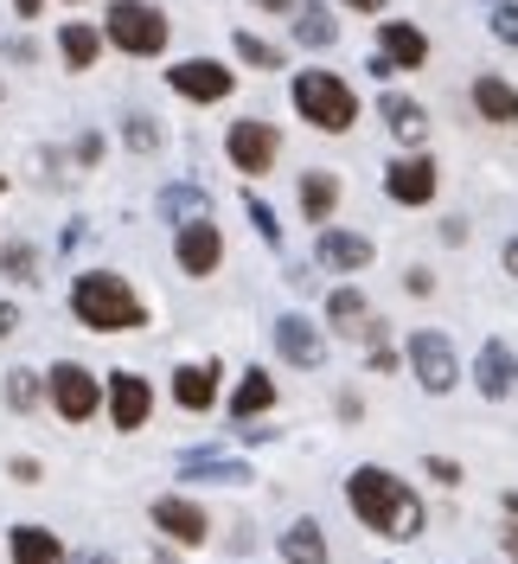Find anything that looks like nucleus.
I'll list each match as a JSON object with an SVG mask.
<instances>
[{
	"instance_id": "473e14b6",
	"label": "nucleus",
	"mask_w": 518,
	"mask_h": 564,
	"mask_svg": "<svg viewBox=\"0 0 518 564\" xmlns=\"http://www.w3.org/2000/svg\"><path fill=\"white\" fill-rule=\"evenodd\" d=\"M486 20H493V39H506V45H518V0H499V7L486 13Z\"/></svg>"
},
{
	"instance_id": "5701e85b",
	"label": "nucleus",
	"mask_w": 518,
	"mask_h": 564,
	"mask_svg": "<svg viewBox=\"0 0 518 564\" xmlns=\"http://www.w3.org/2000/svg\"><path fill=\"white\" fill-rule=\"evenodd\" d=\"M474 109L486 122H518V90L506 77H474Z\"/></svg>"
},
{
	"instance_id": "6e6552de",
	"label": "nucleus",
	"mask_w": 518,
	"mask_h": 564,
	"mask_svg": "<svg viewBox=\"0 0 518 564\" xmlns=\"http://www.w3.org/2000/svg\"><path fill=\"white\" fill-rule=\"evenodd\" d=\"M97 379L84 372V366H70V359H58L52 366V404H58V417L65 423H84V417H97Z\"/></svg>"
},
{
	"instance_id": "393cba45",
	"label": "nucleus",
	"mask_w": 518,
	"mask_h": 564,
	"mask_svg": "<svg viewBox=\"0 0 518 564\" xmlns=\"http://www.w3.org/2000/svg\"><path fill=\"white\" fill-rule=\"evenodd\" d=\"M295 39L320 52V45H333V39H340V20H333L327 7H313V0H301V7H295Z\"/></svg>"
},
{
	"instance_id": "f704fd0d",
	"label": "nucleus",
	"mask_w": 518,
	"mask_h": 564,
	"mask_svg": "<svg viewBox=\"0 0 518 564\" xmlns=\"http://www.w3.org/2000/svg\"><path fill=\"white\" fill-rule=\"evenodd\" d=\"M243 212H250V225H256V231H263L269 245H282V225H276V212L263 206V199H243Z\"/></svg>"
},
{
	"instance_id": "49530a36",
	"label": "nucleus",
	"mask_w": 518,
	"mask_h": 564,
	"mask_svg": "<svg viewBox=\"0 0 518 564\" xmlns=\"http://www.w3.org/2000/svg\"><path fill=\"white\" fill-rule=\"evenodd\" d=\"M154 564H173V552H161V558H154Z\"/></svg>"
},
{
	"instance_id": "ea45409f",
	"label": "nucleus",
	"mask_w": 518,
	"mask_h": 564,
	"mask_svg": "<svg viewBox=\"0 0 518 564\" xmlns=\"http://www.w3.org/2000/svg\"><path fill=\"white\" fill-rule=\"evenodd\" d=\"M13 321H20V315H13V302H0V340L13 334Z\"/></svg>"
},
{
	"instance_id": "dca6fc26",
	"label": "nucleus",
	"mask_w": 518,
	"mask_h": 564,
	"mask_svg": "<svg viewBox=\"0 0 518 564\" xmlns=\"http://www.w3.org/2000/svg\"><path fill=\"white\" fill-rule=\"evenodd\" d=\"M179 481H224V488H243L250 468L238 456H218V449H186L179 456Z\"/></svg>"
},
{
	"instance_id": "4be33fe9",
	"label": "nucleus",
	"mask_w": 518,
	"mask_h": 564,
	"mask_svg": "<svg viewBox=\"0 0 518 564\" xmlns=\"http://www.w3.org/2000/svg\"><path fill=\"white\" fill-rule=\"evenodd\" d=\"M269 404H276V379H269L263 366H250L238 379V391H231V417H263Z\"/></svg>"
},
{
	"instance_id": "2eb2a0df",
	"label": "nucleus",
	"mask_w": 518,
	"mask_h": 564,
	"mask_svg": "<svg viewBox=\"0 0 518 564\" xmlns=\"http://www.w3.org/2000/svg\"><path fill=\"white\" fill-rule=\"evenodd\" d=\"M474 386H481V398H506V391L518 386V359L506 340H486L481 359H474Z\"/></svg>"
},
{
	"instance_id": "cd10ccee",
	"label": "nucleus",
	"mask_w": 518,
	"mask_h": 564,
	"mask_svg": "<svg viewBox=\"0 0 518 564\" xmlns=\"http://www.w3.org/2000/svg\"><path fill=\"white\" fill-rule=\"evenodd\" d=\"M97 45H103V33H90V26H65L58 33V52H65V65H97Z\"/></svg>"
},
{
	"instance_id": "9d476101",
	"label": "nucleus",
	"mask_w": 518,
	"mask_h": 564,
	"mask_svg": "<svg viewBox=\"0 0 518 564\" xmlns=\"http://www.w3.org/2000/svg\"><path fill=\"white\" fill-rule=\"evenodd\" d=\"M384 193L404 199V206H429V199H436V161H429V154H404V161H390Z\"/></svg>"
},
{
	"instance_id": "423d86ee",
	"label": "nucleus",
	"mask_w": 518,
	"mask_h": 564,
	"mask_svg": "<svg viewBox=\"0 0 518 564\" xmlns=\"http://www.w3.org/2000/svg\"><path fill=\"white\" fill-rule=\"evenodd\" d=\"M147 520L167 532L173 545H206V539H211L206 507H199V500H186V494H161V500L147 507Z\"/></svg>"
},
{
	"instance_id": "aec40b11",
	"label": "nucleus",
	"mask_w": 518,
	"mask_h": 564,
	"mask_svg": "<svg viewBox=\"0 0 518 564\" xmlns=\"http://www.w3.org/2000/svg\"><path fill=\"white\" fill-rule=\"evenodd\" d=\"M282 558L288 564H327V532H320V520H288V527H282Z\"/></svg>"
},
{
	"instance_id": "412c9836",
	"label": "nucleus",
	"mask_w": 518,
	"mask_h": 564,
	"mask_svg": "<svg viewBox=\"0 0 518 564\" xmlns=\"http://www.w3.org/2000/svg\"><path fill=\"white\" fill-rule=\"evenodd\" d=\"M173 398L186 404V411H211V398H218V366H179L173 372Z\"/></svg>"
},
{
	"instance_id": "c03bdc74",
	"label": "nucleus",
	"mask_w": 518,
	"mask_h": 564,
	"mask_svg": "<svg viewBox=\"0 0 518 564\" xmlns=\"http://www.w3.org/2000/svg\"><path fill=\"white\" fill-rule=\"evenodd\" d=\"M506 270H513V276H518V238H513V245H506Z\"/></svg>"
},
{
	"instance_id": "20e7f679",
	"label": "nucleus",
	"mask_w": 518,
	"mask_h": 564,
	"mask_svg": "<svg viewBox=\"0 0 518 564\" xmlns=\"http://www.w3.org/2000/svg\"><path fill=\"white\" fill-rule=\"evenodd\" d=\"M109 39H115L129 58H154V52H167V13H154V7H141V0H115V7H109Z\"/></svg>"
},
{
	"instance_id": "4c0bfd02",
	"label": "nucleus",
	"mask_w": 518,
	"mask_h": 564,
	"mask_svg": "<svg viewBox=\"0 0 518 564\" xmlns=\"http://www.w3.org/2000/svg\"><path fill=\"white\" fill-rule=\"evenodd\" d=\"M256 7H263V13H295L301 0H256Z\"/></svg>"
},
{
	"instance_id": "ddd939ff",
	"label": "nucleus",
	"mask_w": 518,
	"mask_h": 564,
	"mask_svg": "<svg viewBox=\"0 0 518 564\" xmlns=\"http://www.w3.org/2000/svg\"><path fill=\"white\" fill-rule=\"evenodd\" d=\"M276 352L288 359V366H301V372L327 366V347H320V334H313L308 315H282L276 321Z\"/></svg>"
},
{
	"instance_id": "e433bc0d",
	"label": "nucleus",
	"mask_w": 518,
	"mask_h": 564,
	"mask_svg": "<svg viewBox=\"0 0 518 564\" xmlns=\"http://www.w3.org/2000/svg\"><path fill=\"white\" fill-rule=\"evenodd\" d=\"M7 58H20V65H33L38 52H33V39H7Z\"/></svg>"
},
{
	"instance_id": "de8ad7c7",
	"label": "nucleus",
	"mask_w": 518,
	"mask_h": 564,
	"mask_svg": "<svg viewBox=\"0 0 518 564\" xmlns=\"http://www.w3.org/2000/svg\"><path fill=\"white\" fill-rule=\"evenodd\" d=\"M0 186H7V180H0Z\"/></svg>"
},
{
	"instance_id": "f257e3e1",
	"label": "nucleus",
	"mask_w": 518,
	"mask_h": 564,
	"mask_svg": "<svg viewBox=\"0 0 518 564\" xmlns=\"http://www.w3.org/2000/svg\"><path fill=\"white\" fill-rule=\"evenodd\" d=\"M70 315L84 321V327H97V334H122V327H141V302L135 289L122 276H109V270H90V276L70 282Z\"/></svg>"
},
{
	"instance_id": "7ed1b4c3",
	"label": "nucleus",
	"mask_w": 518,
	"mask_h": 564,
	"mask_svg": "<svg viewBox=\"0 0 518 564\" xmlns=\"http://www.w3.org/2000/svg\"><path fill=\"white\" fill-rule=\"evenodd\" d=\"M295 109L308 116L313 129H327V135L352 129V116H359L352 90H345L333 70H301V77H295Z\"/></svg>"
},
{
	"instance_id": "f03ea898",
	"label": "nucleus",
	"mask_w": 518,
	"mask_h": 564,
	"mask_svg": "<svg viewBox=\"0 0 518 564\" xmlns=\"http://www.w3.org/2000/svg\"><path fill=\"white\" fill-rule=\"evenodd\" d=\"M404 481L378 468V462H365V468H352V481H345V500H352V520L365 532H397V507H404Z\"/></svg>"
},
{
	"instance_id": "a878e982",
	"label": "nucleus",
	"mask_w": 518,
	"mask_h": 564,
	"mask_svg": "<svg viewBox=\"0 0 518 564\" xmlns=\"http://www.w3.org/2000/svg\"><path fill=\"white\" fill-rule=\"evenodd\" d=\"M161 212H167L173 225L186 231V225H199V218L211 212V199L199 193V186H167V193H161Z\"/></svg>"
},
{
	"instance_id": "bb28decb",
	"label": "nucleus",
	"mask_w": 518,
	"mask_h": 564,
	"mask_svg": "<svg viewBox=\"0 0 518 564\" xmlns=\"http://www.w3.org/2000/svg\"><path fill=\"white\" fill-rule=\"evenodd\" d=\"M333 206H340V180H333V174H308V180H301V212H308L313 225H320Z\"/></svg>"
},
{
	"instance_id": "79ce46f5",
	"label": "nucleus",
	"mask_w": 518,
	"mask_h": 564,
	"mask_svg": "<svg viewBox=\"0 0 518 564\" xmlns=\"http://www.w3.org/2000/svg\"><path fill=\"white\" fill-rule=\"evenodd\" d=\"M345 7H359V13H378L384 0H345Z\"/></svg>"
},
{
	"instance_id": "a211bd4d",
	"label": "nucleus",
	"mask_w": 518,
	"mask_h": 564,
	"mask_svg": "<svg viewBox=\"0 0 518 564\" xmlns=\"http://www.w3.org/2000/svg\"><path fill=\"white\" fill-rule=\"evenodd\" d=\"M7 552H13V564H65L58 532H45V527H13L7 532Z\"/></svg>"
},
{
	"instance_id": "4468645a",
	"label": "nucleus",
	"mask_w": 518,
	"mask_h": 564,
	"mask_svg": "<svg viewBox=\"0 0 518 564\" xmlns=\"http://www.w3.org/2000/svg\"><path fill=\"white\" fill-rule=\"evenodd\" d=\"M147 411H154V391H147V379H135V372H115V379H109V417H115V430H141V423H147Z\"/></svg>"
},
{
	"instance_id": "c9c22d12",
	"label": "nucleus",
	"mask_w": 518,
	"mask_h": 564,
	"mask_svg": "<svg viewBox=\"0 0 518 564\" xmlns=\"http://www.w3.org/2000/svg\"><path fill=\"white\" fill-rule=\"evenodd\" d=\"M422 468H429V481H442V488H454V481H461V468H454L449 456H429Z\"/></svg>"
},
{
	"instance_id": "9b49d317",
	"label": "nucleus",
	"mask_w": 518,
	"mask_h": 564,
	"mask_svg": "<svg viewBox=\"0 0 518 564\" xmlns=\"http://www.w3.org/2000/svg\"><path fill=\"white\" fill-rule=\"evenodd\" d=\"M167 84L179 90V97H192V104H218V97H231V70L211 65V58H186V65H173Z\"/></svg>"
},
{
	"instance_id": "c756f323",
	"label": "nucleus",
	"mask_w": 518,
	"mask_h": 564,
	"mask_svg": "<svg viewBox=\"0 0 518 564\" xmlns=\"http://www.w3.org/2000/svg\"><path fill=\"white\" fill-rule=\"evenodd\" d=\"M0 270H7L13 282H33V276H38V257H33V245H7V250H0Z\"/></svg>"
},
{
	"instance_id": "58836bf2",
	"label": "nucleus",
	"mask_w": 518,
	"mask_h": 564,
	"mask_svg": "<svg viewBox=\"0 0 518 564\" xmlns=\"http://www.w3.org/2000/svg\"><path fill=\"white\" fill-rule=\"evenodd\" d=\"M13 13H20V20H33V13H45V0H13Z\"/></svg>"
},
{
	"instance_id": "2f4dec72",
	"label": "nucleus",
	"mask_w": 518,
	"mask_h": 564,
	"mask_svg": "<svg viewBox=\"0 0 518 564\" xmlns=\"http://www.w3.org/2000/svg\"><path fill=\"white\" fill-rule=\"evenodd\" d=\"M122 141H129L135 154H154V148H161V129H154V116H129V122H122Z\"/></svg>"
},
{
	"instance_id": "72a5a7b5",
	"label": "nucleus",
	"mask_w": 518,
	"mask_h": 564,
	"mask_svg": "<svg viewBox=\"0 0 518 564\" xmlns=\"http://www.w3.org/2000/svg\"><path fill=\"white\" fill-rule=\"evenodd\" d=\"M416 532H422V500L404 494V507H397V532H390V539H416Z\"/></svg>"
},
{
	"instance_id": "0eeeda50",
	"label": "nucleus",
	"mask_w": 518,
	"mask_h": 564,
	"mask_svg": "<svg viewBox=\"0 0 518 564\" xmlns=\"http://www.w3.org/2000/svg\"><path fill=\"white\" fill-rule=\"evenodd\" d=\"M276 148H282V135L269 122H238V129L224 135V154H231L238 174H269V167H276Z\"/></svg>"
},
{
	"instance_id": "39448f33",
	"label": "nucleus",
	"mask_w": 518,
	"mask_h": 564,
	"mask_svg": "<svg viewBox=\"0 0 518 564\" xmlns=\"http://www.w3.org/2000/svg\"><path fill=\"white\" fill-rule=\"evenodd\" d=\"M410 366H416V379H422V391H454V379H461V366H454V347H449V334H436V327H422L410 340Z\"/></svg>"
},
{
	"instance_id": "b1692460",
	"label": "nucleus",
	"mask_w": 518,
	"mask_h": 564,
	"mask_svg": "<svg viewBox=\"0 0 518 564\" xmlns=\"http://www.w3.org/2000/svg\"><path fill=\"white\" fill-rule=\"evenodd\" d=\"M378 109H384V122H390V135H397V141H410V148H416V141L429 135V109L410 104V97H384Z\"/></svg>"
},
{
	"instance_id": "7c9ffc66",
	"label": "nucleus",
	"mask_w": 518,
	"mask_h": 564,
	"mask_svg": "<svg viewBox=\"0 0 518 564\" xmlns=\"http://www.w3.org/2000/svg\"><path fill=\"white\" fill-rule=\"evenodd\" d=\"M238 58H243V65H256V70H276L282 65V52H276V45H263L256 33H238Z\"/></svg>"
},
{
	"instance_id": "f8f14e48",
	"label": "nucleus",
	"mask_w": 518,
	"mask_h": 564,
	"mask_svg": "<svg viewBox=\"0 0 518 564\" xmlns=\"http://www.w3.org/2000/svg\"><path fill=\"white\" fill-rule=\"evenodd\" d=\"M173 250H179V270H186V276H211V270L224 263V238H218V225H211V218L186 225Z\"/></svg>"
},
{
	"instance_id": "37998d69",
	"label": "nucleus",
	"mask_w": 518,
	"mask_h": 564,
	"mask_svg": "<svg viewBox=\"0 0 518 564\" xmlns=\"http://www.w3.org/2000/svg\"><path fill=\"white\" fill-rule=\"evenodd\" d=\"M506 558H513V564H518V527H513V532H506Z\"/></svg>"
},
{
	"instance_id": "6ab92c4d",
	"label": "nucleus",
	"mask_w": 518,
	"mask_h": 564,
	"mask_svg": "<svg viewBox=\"0 0 518 564\" xmlns=\"http://www.w3.org/2000/svg\"><path fill=\"white\" fill-rule=\"evenodd\" d=\"M378 45H384V58H390V65H404V70L429 65V39L416 33L410 20H390V26L378 33Z\"/></svg>"
},
{
	"instance_id": "a18cd8bd",
	"label": "nucleus",
	"mask_w": 518,
	"mask_h": 564,
	"mask_svg": "<svg viewBox=\"0 0 518 564\" xmlns=\"http://www.w3.org/2000/svg\"><path fill=\"white\" fill-rule=\"evenodd\" d=\"M506 513H513V527H518V494H506Z\"/></svg>"
},
{
	"instance_id": "c85d7f7f",
	"label": "nucleus",
	"mask_w": 518,
	"mask_h": 564,
	"mask_svg": "<svg viewBox=\"0 0 518 564\" xmlns=\"http://www.w3.org/2000/svg\"><path fill=\"white\" fill-rule=\"evenodd\" d=\"M7 404H13V411H33V404H38V379L26 372V366H13V372H7Z\"/></svg>"
},
{
	"instance_id": "1a4fd4ad",
	"label": "nucleus",
	"mask_w": 518,
	"mask_h": 564,
	"mask_svg": "<svg viewBox=\"0 0 518 564\" xmlns=\"http://www.w3.org/2000/svg\"><path fill=\"white\" fill-rule=\"evenodd\" d=\"M327 321H333V334H340V340H372V347L384 340L378 315H372V302H365L359 289H333V302H327Z\"/></svg>"
},
{
	"instance_id": "a19ab883",
	"label": "nucleus",
	"mask_w": 518,
	"mask_h": 564,
	"mask_svg": "<svg viewBox=\"0 0 518 564\" xmlns=\"http://www.w3.org/2000/svg\"><path fill=\"white\" fill-rule=\"evenodd\" d=\"M65 564H115L109 552H77V558H65Z\"/></svg>"
},
{
	"instance_id": "f3484780",
	"label": "nucleus",
	"mask_w": 518,
	"mask_h": 564,
	"mask_svg": "<svg viewBox=\"0 0 518 564\" xmlns=\"http://www.w3.org/2000/svg\"><path fill=\"white\" fill-rule=\"evenodd\" d=\"M313 257H320L327 270H365V263H372V238H365V231H320Z\"/></svg>"
}]
</instances>
